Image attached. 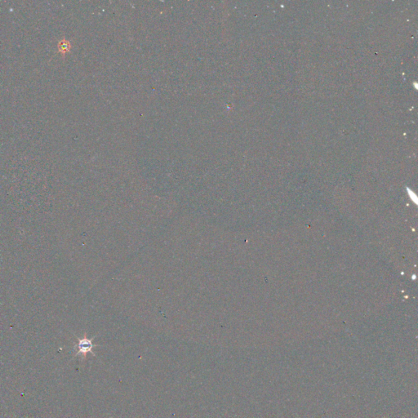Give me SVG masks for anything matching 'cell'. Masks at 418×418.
<instances>
[{
  "instance_id": "obj_1",
  "label": "cell",
  "mask_w": 418,
  "mask_h": 418,
  "mask_svg": "<svg viewBox=\"0 0 418 418\" xmlns=\"http://www.w3.org/2000/svg\"><path fill=\"white\" fill-rule=\"evenodd\" d=\"M93 339L88 338L86 333L84 334L83 338H78V341H78L77 345H76L78 348V350L76 355H80V354H81V355H83L85 358L87 356V354H89V353H92V354H94V353L93 352V347H95L97 345H93Z\"/></svg>"
}]
</instances>
